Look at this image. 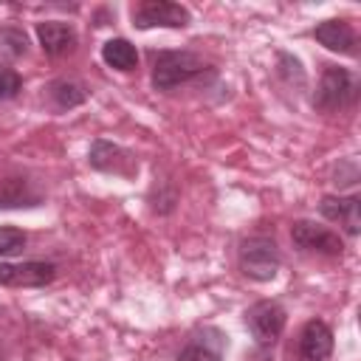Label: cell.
Listing matches in <instances>:
<instances>
[{
  "instance_id": "1",
  "label": "cell",
  "mask_w": 361,
  "mask_h": 361,
  "mask_svg": "<svg viewBox=\"0 0 361 361\" xmlns=\"http://www.w3.org/2000/svg\"><path fill=\"white\" fill-rule=\"evenodd\" d=\"M217 76L214 65L203 62V56L192 51H152V87L161 93L212 82Z\"/></svg>"
},
{
  "instance_id": "2",
  "label": "cell",
  "mask_w": 361,
  "mask_h": 361,
  "mask_svg": "<svg viewBox=\"0 0 361 361\" xmlns=\"http://www.w3.org/2000/svg\"><path fill=\"white\" fill-rule=\"evenodd\" d=\"M240 271L254 282H271L282 265V254L274 237L268 234H251L237 248Z\"/></svg>"
},
{
  "instance_id": "3",
  "label": "cell",
  "mask_w": 361,
  "mask_h": 361,
  "mask_svg": "<svg viewBox=\"0 0 361 361\" xmlns=\"http://www.w3.org/2000/svg\"><path fill=\"white\" fill-rule=\"evenodd\" d=\"M355 93H358V87H355V79L347 68L324 65L319 85H316V93H313V110H319V113L344 110L347 104L355 102Z\"/></svg>"
},
{
  "instance_id": "4",
  "label": "cell",
  "mask_w": 361,
  "mask_h": 361,
  "mask_svg": "<svg viewBox=\"0 0 361 361\" xmlns=\"http://www.w3.org/2000/svg\"><path fill=\"white\" fill-rule=\"evenodd\" d=\"M192 23V11L172 0H144L133 6V25L138 31L149 28H186Z\"/></svg>"
},
{
  "instance_id": "5",
  "label": "cell",
  "mask_w": 361,
  "mask_h": 361,
  "mask_svg": "<svg viewBox=\"0 0 361 361\" xmlns=\"http://www.w3.org/2000/svg\"><path fill=\"white\" fill-rule=\"evenodd\" d=\"M285 322H288V313L274 299H259L245 310V327L254 336L257 347H271L282 336Z\"/></svg>"
},
{
  "instance_id": "6",
  "label": "cell",
  "mask_w": 361,
  "mask_h": 361,
  "mask_svg": "<svg viewBox=\"0 0 361 361\" xmlns=\"http://www.w3.org/2000/svg\"><path fill=\"white\" fill-rule=\"evenodd\" d=\"M290 240L299 251H310V254L341 257V251H344V240L333 228L319 226L313 220H296L290 226Z\"/></svg>"
},
{
  "instance_id": "7",
  "label": "cell",
  "mask_w": 361,
  "mask_h": 361,
  "mask_svg": "<svg viewBox=\"0 0 361 361\" xmlns=\"http://www.w3.org/2000/svg\"><path fill=\"white\" fill-rule=\"evenodd\" d=\"M56 279V265L45 259L25 262H0V285L3 288H45Z\"/></svg>"
},
{
  "instance_id": "8",
  "label": "cell",
  "mask_w": 361,
  "mask_h": 361,
  "mask_svg": "<svg viewBox=\"0 0 361 361\" xmlns=\"http://www.w3.org/2000/svg\"><path fill=\"white\" fill-rule=\"evenodd\" d=\"M87 164L99 172H107V175H118V178H133L138 172V161L130 149L113 144V141H104V138H96L90 144V152H87Z\"/></svg>"
},
{
  "instance_id": "9",
  "label": "cell",
  "mask_w": 361,
  "mask_h": 361,
  "mask_svg": "<svg viewBox=\"0 0 361 361\" xmlns=\"http://www.w3.org/2000/svg\"><path fill=\"white\" fill-rule=\"evenodd\" d=\"M228 350V336L220 327H200L178 353V361H223Z\"/></svg>"
},
{
  "instance_id": "10",
  "label": "cell",
  "mask_w": 361,
  "mask_h": 361,
  "mask_svg": "<svg viewBox=\"0 0 361 361\" xmlns=\"http://www.w3.org/2000/svg\"><path fill=\"white\" fill-rule=\"evenodd\" d=\"M319 212L324 220L338 223L350 237L361 231V197L358 195H324L319 200Z\"/></svg>"
},
{
  "instance_id": "11",
  "label": "cell",
  "mask_w": 361,
  "mask_h": 361,
  "mask_svg": "<svg viewBox=\"0 0 361 361\" xmlns=\"http://www.w3.org/2000/svg\"><path fill=\"white\" fill-rule=\"evenodd\" d=\"M37 42L48 56L59 59V56H68L76 51L79 34L65 20H42V23H37Z\"/></svg>"
},
{
  "instance_id": "12",
  "label": "cell",
  "mask_w": 361,
  "mask_h": 361,
  "mask_svg": "<svg viewBox=\"0 0 361 361\" xmlns=\"http://www.w3.org/2000/svg\"><path fill=\"white\" fill-rule=\"evenodd\" d=\"M333 353V330L322 319L305 322L299 333V361H324Z\"/></svg>"
},
{
  "instance_id": "13",
  "label": "cell",
  "mask_w": 361,
  "mask_h": 361,
  "mask_svg": "<svg viewBox=\"0 0 361 361\" xmlns=\"http://www.w3.org/2000/svg\"><path fill=\"white\" fill-rule=\"evenodd\" d=\"M313 37L327 51L347 54V56H353L355 45H358V37H355V31H353V25L347 20H322V23H316Z\"/></svg>"
},
{
  "instance_id": "14",
  "label": "cell",
  "mask_w": 361,
  "mask_h": 361,
  "mask_svg": "<svg viewBox=\"0 0 361 361\" xmlns=\"http://www.w3.org/2000/svg\"><path fill=\"white\" fill-rule=\"evenodd\" d=\"M102 59H104L107 68L121 71V73L138 68V51H135V45H133L130 39H124V37L107 39V42L102 45Z\"/></svg>"
},
{
  "instance_id": "15",
  "label": "cell",
  "mask_w": 361,
  "mask_h": 361,
  "mask_svg": "<svg viewBox=\"0 0 361 361\" xmlns=\"http://www.w3.org/2000/svg\"><path fill=\"white\" fill-rule=\"evenodd\" d=\"M48 99H51V104L56 110H73V107H79V104L87 102V90H85L82 82L62 76V79H54L48 85Z\"/></svg>"
},
{
  "instance_id": "16",
  "label": "cell",
  "mask_w": 361,
  "mask_h": 361,
  "mask_svg": "<svg viewBox=\"0 0 361 361\" xmlns=\"http://www.w3.org/2000/svg\"><path fill=\"white\" fill-rule=\"evenodd\" d=\"M28 34L20 25H3L0 28V62H11L28 54Z\"/></svg>"
},
{
  "instance_id": "17",
  "label": "cell",
  "mask_w": 361,
  "mask_h": 361,
  "mask_svg": "<svg viewBox=\"0 0 361 361\" xmlns=\"http://www.w3.org/2000/svg\"><path fill=\"white\" fill-rule=\"evenodd\" d=\"M28 237L17 226H0V257H17L23 254Z\"/></svg>"
},
{
  "instance_id": "18",
  "label": "cell",
  "mask_w": 361,
  "mask_h": 361,
  "mask_svg": "<svg viewBox=\"0 0 361 361\" xmlns=\"http://www.w3.org/2000/svg\"><path fill=\"white\" fill-rule=\"evenodd\" d=\"M23 90V76L8 68V65H0V102H11L17 99Z\"/></svg>"
}]
</instances>
